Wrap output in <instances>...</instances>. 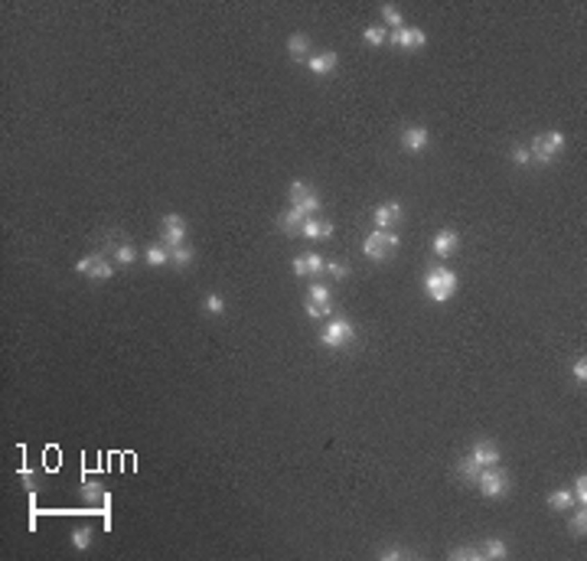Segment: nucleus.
<instances>
[{"label":"nucleus","instance_id":"nucleus-1","mask_svg":"<svg viewBox=\"0 0 587 561\" xmlns=\"http://www.w3.org/2000/svg\"><path fill=\"white\" fill-rule=\"evenodd\" d=\"M457 287H460L457 274L450 268H444V265H434V268L424 271V294L434 303H447L457 294Z\"/></svg>","mask_w":587,"mask_h":561},{"label":"nucleus","instance_id":"nucleus-2","mask_svg":"<svg viewBox=\"0 0 587 561\" xmlns=\"http://www.w3.org/2000/svg\"><path fill=\"white\" fill-rule=\"evenodd\" d=\"M473 486L480 489L483 499H506V496H509V489H513V476H509L506 467L493 464V467H483Z\"/></svg>","mask_w":587,"mask_h":561},{"label":"nucleus","instance_id":"nucleus-3","mask_svg":"<svg viewBox=\"0 0 587 561\" xmlns=\"http://www.w3.org/2000/svg\"><path fill=\"white\" fill-rule=\"evenodd\" d=\"M565 144H568V137L561 134V131H545V134H538V137L529 144L532 163H538V167H552V163L565 153Z\"/></svg>","mask_w":587,"mask_h":561},{"label":"nucleus","instance_id":"nucleus-4","mask_svg":"<svg viewBox=\"0 0 587 561\" xmlns=\"http://www.w3.org/2000/svg\"><path fill=\"white\" fill-rule=\"evenodd\" d=\"M402 245V235L398 232H382V228H372L369 235H365V242H363V251H365V258L369 261H388L392 258V251Z\"/></svg>","mask_w":587,"mask_h":561},{"label":"nucleus","instance_id":"nucleus-5","mask_svg":"<svg viewBox=\"0 0 587 561\" xmlns=\"http://www.w3.org/2000/svg\"><path fill=\"white\" fill-rule=\"evenodd\" d=\"M320 346H326V349H346V346L356 343V326H352V320H346V317H333L330 324L320 330Z\"/></svg>","mask_w":587,"mask_h":561},{"label":"nucleus","instance_id":"nucleus-6","mask_svg":"<svg viewBox=\"0 0 587 561\" xmlns=\"http://www.w3.org/2000/svg\"><path fill=\"white\" fill-rule=\"evenodd\" d=\"M115 261H108L105 255H85V258L75 261V274H82L85 280H95V284H105V280L115 278Z\"/></svg>","mask_w":587,"mask_h":561},{"label":"nucleus","instance_id":"nucleus-7","mask_svg":"<svg viewBox=\"0 0 587 561\" xmlns=\"http://www.w3.org/2000/svg\"><path fill=\"white\" fill-rule=\"evenodd\" d=\"M304 313L310 320H320V317H330L333 313V291L326 284H310L307 287V301H304Z\"/></svg>","mask_w":587,"mask_h":561},{"label":"nucleus","instance_id":"nucleus-8","mask_svg":"<svg viewBox=\"0 0 587 561\" xmlns=\"http://www.w3.org/2000/svg\"><path fill=\"white\" fill-rule=\"evenodd\" d=\"M160 235H163V245L167 249H180L186 245V235H190V226H186V219L180 212H167L160 219Z\"/></svg>","mask_w":587,"mask_h":561},{"label":"nucleus","instance_id":"nucleus-9","mask_svg":"<svg viewBox=\"0 0 587 561\" xmlns=\"http://www.w3.org/2000/svg\"><path fill=\"white\" fill-rule=\"evenodd\" d=\"M388 43L398 46L402 53H415V49H424L427 46V33L417 30V26H402V30L388 33Z\"/></svg>","mask_w":587,"mask_h":561},{"label":"nucleus","instance_id":"nucleus-10","mask_svg":"<svg viewBox=\"0 0 587 561\" xmlns=\"http://www.w3.org/2000/svg\"><path fill=\"white\" fill-rule=\"evenodd\" d=\"M288 196H290V206H297V209H304V212H310V216H317L323 209V203H320V196L313 193L304 180H294L290 183V190H288Z\"/></svg>","mask_w":587,"mask_h":561},{"label":"nucleus","instance_id":"nucleus-11","mask_svg":"<svg viewBox=\"0 0 587 561\" xmlns=\"http://www.w3.org/2000/svg\"><path fill=\"white\" fill-rule=\"evenodd\" d=\"M405 219V209H402V203H395V199H388V203H379L372 209V226L382 228V232H388V228H395L398 222Z\"/></svg>","mask_w":587,"mask_h":561},{"label":"nucleus","instance_id":"nucleus-12","mask_svg":"<svg viewBox=\"0 0 587 561\" xmlns=\"http://www.w3.org/2000/svg\"><path fill=\"white\" fill-rule=\"evenodd\" d=\"M402 147H405L408 153H424L427 147H431V131H427L424 124H408V128L402 131Z\"/></svg>","mask_w":587,"mask_h":561},{"label":"nucleus","instance_id":"nucleus-13","mask_svg":"<svg viewBox=\"0 0 587 561\" xmlns=\"http://www.w3.org/2000/svg\"><path fill=\"white\" fill-rule=\"evenodd\" d=\"M431 249H434L438 258H454L460 251V232L457 228H440L438 235H434V242H431Z\"/></svg>","mask_w":587,"mask_h":561},{"label":"nucleus","instance_id":"nucleus-14","mask_svg":"<svg viewBox=\"0 0 587 561\" xmlns=\"http://www.w3.org/2000/svg\"><path fill=\"white\" fill-rule=\"evenodd\" d=\"M470 457H473V460H477V464L480 467H493V464H502V453H499V447H496V444L490 441V437H480V441L473 444V447H470Z\"/></svg>","mask_w":587,"mask_h":561},{"label":"nucleus","instance_id":"nucleus-15","mask_svg":"<svg viewBox=\"0 0 587 561\" xmlns=\"http://www.w3.org/2000/svg\"><path fill=\"white\" fill-rule=\"evenodd\" d=\"M108 251H111V261L117 268H128L138 261V249L131 245L128 238H108Z\"/></svg>","mask_w":587,"mask_h":561},{"label":"nucleus","instance_id":"nucleus-16","mask_svg":"<svg viewBox=\"0 0 587 561\" xmlns=\"http://www.w3.org/2000/svg\"><path fill=\"white\" fill-rule=\"evenodd\" d=\"M323 265H326V261H323L317 251H304L300 258H294V265H290V268H294V274H297V278H320Z\"/></svg>","mask_w":587,"mask_h":561},{"label":"nucleus","instance_id":"nucleus-17","mask_svg":"<svg viewBox=\"0 0 587 561\" xmlns=\"http://www.w3.org/2000/svg\"><path fill=\"white\" fill-rule=\"evenodd\" d=\"M336 65H340V56L333 53V49H326V53H320V56H310V59H307V69L317 78L333 76V72H336Z\"/></svg>","mask_w":587,"mask_h":561},{"label":"nucleus","instance_id":"nucleus-18","mask_svg":"<svg viewBox=\"0 0 587 561\" xmlns=\"http://www.w3.org/2000/svg\"><path fill=\"white\" fill-rule=\"evenodd\" d=\"M300 238H310V242H317V238H333V222L317 219V216H307L304 219V226H300Z\"/></svg>","mask_w":587,"mask_h":561},{"label":"nucleus","instance_id":"nucleus-19","mask_svg":"<svg viewBox=\"0 0 587 561\" xmlns=\"http://www.w3.org/2000/svg\"><path fill=\"white\" fill-rule=\"evenodd\" d=\"M310 212H304V209H297V206H290L288 212H281L278 226L284 235H300V226H304V219H307Z\"/></svg>","mask_w":587,"mask_h":561},{"label":"nucleus","instance_id":"nucleus-20","mask_svg":"<svg viewBox=\"0 0 587 561\" xmlns=\"http://www.w3.org/2000/svg\"><path fill=\"white\" fill-rule=\"evenodd\" d=\"M480 555L490 561H502V558H509V545H506V539H499V535H490V539L480 542Z\"/></svg>","mask_w":587,"mask_h":561},{"label":"nucleus","instance_id":"nucleus-21","mask_svg":"<svg viewBox=\"0 0 587 561\" xmlns=\"http://www.w3.org/2000/svg\"><path fill=\"white\" fill-rule=\"evenodd\" d=\"M545 506L552 509V512H568V509L574 506V493H571L568 486H558V489H552V493H548Z\"/></svg>","mask_w":587,"mask_h":561},{"label":"nucleus","instance_id":"nucleus-22","mask_svg":"<svg viewBox=\"0 0 587 561\" xmlns=\"http://www.w3.org/2000/svg\"><path fill=\"white\" fill-rule=\"evenodd\" d=\"M480 470L483 467L477 464V460H473V457H470V453H463V457H460L457 464H454V474L460 476V480H463V483H477V476H480Z\"/></svg>","mask_w":587,"mask_h":561},{"label":"nucleus","instance_id":"nucleus-23","mask_svg":"<svg viewBox=\"0 0 587 561\" xmlns=\"http://www.w3.org/2000/svg\"><path fill=\"white\" fill-rule=\"evenodd\" d=\"M144 261H147L150 268H160V265H170V249L163 245V242H154L144 249Z\"/></svg>","mask_w":587,"mask_h":561},{"label":"nucleus","instance_id":"nucleus-24","mask_svg":"<svg viewBox=\"0 0 587 561\" xmlns=\"http://www.w3.org/2000/svg\"><path fill=\"white\" fill-rule=\"evenodd\" d=\"M307 53H310V36L307 33H294V36L288 40V56L294 59V62H300Z\"/></svg>","mask_w":587,"mask_h":561},{"label":"nucleus","instance_id":"nucleus-25","mask_svg":"<svg viewBox=\"0 0 587 561\" xmlns=\"http://www.w3.org/2000/svg\"><path fill=\"white\" fill-rule=\"evenodd\" d=\"M82 496H85V503H108V499H111L105 489H101L98 480H85V483H82Z\"/></svg>","mask_w":587,"mask_h":561},{"label":"nucleus","instance_id":"nucleus-26","mask_svg":"<svg viewBox=\"0 0 587 561\" xmlns=\"http://www.w3.org/2000/svg\"><path fill=\"white\" fill-rule=\"evenodd\" d=\"M568 532H571V539H584L587 535V512H584V506H581V512H574V516L568 519Z\"/></svg>","mask_w":587,"mask_h":561},{"label":"nucleus","instance_id":"nucleus-27","mask_svg":"<svg viewBox=\"0 0 587 561\" xmlns=\"http://www.w3.org/2000/svg\"><path fill=\"white\" fill-rule=\"evenodd\" d=\"M92 539H95V532L88 529V526H75V529H72V549L75 551L92 549Z\"/></svg>","mask_w":587,"mask_h":561},{"label":"nucleus","instance_id":"nucleus-28","mask_svg":"<svg viewBox=\"0 0 587 561\" xmlns=\"http://www.w3.org/2000/svg\"><path fill=\"white\" fill-rule=\"evenodd\" d=\"M192 261H196V251L180 245V249H170V265L173 268H190Z\"/></svg>","mask_w":587,"mask_h":561},{"label":"nucleus","instance_id":"nucleus-29","mask_svg":"<svg viewBox=\"0 0 587 561\" xmlns=\"http://www.w3.org/2000/svg\"><path fill=\"white\" fill-rule=\"evenodd\" d=\"M382 20H385V26H392V30H402V26H405V17H402V10H398L395 3H382Z\"/></svg>","mask_w":587,"mask_h":561},{"label":"nucleus","instance_id":"nucleus-30","mask_svg":"<svg viewBox=\"0 0 587 561\" xmlns=\"http://www.w3.org/2000/svg\"><path fill=\"white\" fill-rule=\"evenodd\" d=\"M323 271H326V274H330L333 280H346V278L352 274L349 261H326V265H323Z\"/></svg>","mask_w":587,"mask_h":561},{"label":"nucleus","instance_id":"nucleus-31","mask_svg":"<svg viewBox=\"0 0 587 561\" xmlns=\"http://www.w3.org/2000/svg\"><path fill=\"white\" fill-rule=\"evenodd\" d=\"M447 558H454V561H477V558H483V555H480V545H460V549H450Z\"/></svg>","mask_w":587,"mask_h":561},{"label":"nucleus","instance_id":"nucleus-32","mask_svg":"<svg viewBox=\"0 0 587 561\" xmlns=\"http://www.w3.org/2000/svg\"><path fill=\"white\" fill-rule=\"evenodd\" d=\"M363 40L369 46H385V43H388V30H385V26H365Z\"/></svg>","mask_w":587,"mask_h":561},{"label":"nucleus","instance_id":"nucleus-33","mask_svg":"<svg viewBox=\"0 0 587 561\" xmlns=\"http://www.w3.org/2000/svg\"><path fill=\"white\" fill-rule=\"evenodd\" d=\"M509 160L519 163V167H529V163H532V151H529V144H513V151H509Z\"/></svg>","mask_w":587,"mask_h":561},{"label":"nucleus","instance_id":"nucleus-34","mask_svg":"<svg viewBox=\"0 0 587 561\" xmlns=\"http://www.w3.org/2000/svg\"><path fill=\"white\" fill-rule=\"evenodd\" d=\"M203 310L209 313V317H222L225 313V301L219 297V294H206V301H203Z\"/></svg>","mask_w":587,"mask_h":561},{"label":"nucleus","instance_id":"nucleus-35","mask_svg":"<svg viewBox=\"0 0 587 561\" xmlns=\"http://www.w3.org/2000/svg\"><path fill=\"white\" fill-rule=\"evenodd\" d=\"M379 558L382 561H408V558H415V551L405 549V545H398V549H385Z\"/></svg>","mask_w":587,"mask_h":561},{"label":"nucleus","instance_id":"nucleus-36","mask_svg":"<svg viewBox=\"0 0 587 561\" xmlns=\"http://www.w3.org/2000/svg\"><path fill=\"white\" fill-rule=\"evenodd\" d=\"M571 493H574V503H581V506L587 503V476H584V474H577V476H574V483H571Z\"/></svg>","mask_w":587,"mask_h":561},{"label":"nucleus","instance_id":"nucleus-37","mask_svg":"<svg viewBox=\"0 0 587 561\" xmlns=\"http://www.w3.org/2000/svg\"><path fill=\"white\" fill-rule=\"evenodd\" d=\"M571 376H574L577 385H587V359H584V356H577V359H574V366H571Z\"/></svg>","mask_w":587,"mask_h":561}]
</instances>
